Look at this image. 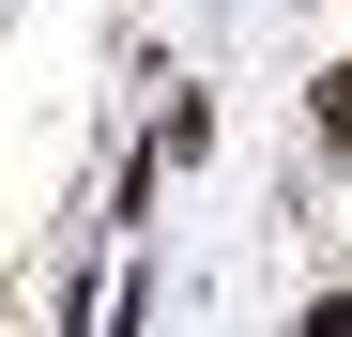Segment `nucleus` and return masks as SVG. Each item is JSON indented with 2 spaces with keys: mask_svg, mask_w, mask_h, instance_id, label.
I'll return each mask as SVG.
<instances>
[{
  "mask_svg": "<svg viewBox=\"0 0 352 337\" xmlns=\"http://www.w3.org/2000/svg\"><path fill=\"white\" fill-rule=\"evenodd\" d=\"M307 337H352V292H322V307H307Z\"/></svg>",
  "mask_w": 352,
  "mask_h": 337,
  "instance_id": "2",
  "label": "nucleus"
},
{
  "mask_svg": "<svg viewBox=\"0 0 352 337\" xmlns=\"http://www.w3.org/2000/svg\"><path fill=\"white\" fill-rule=\"evenodd\" d=\"M322 153H352V62L322 77Z\"/></svg>",
  "mask_w": 352,
  "mask_h": 337,
  "instance_id": "1",
  "label": "nucleus"
}]
</instances>
